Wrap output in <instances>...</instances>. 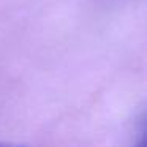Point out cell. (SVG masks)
I'll return each instance as SVG.
<instances>
[{"mask_svg": "<svg viewBox=\"0 0 147 147\" xmlns=\"http://www.w3.org/2000/svg\"><path fill=\"white\" fill-rule=\"evenodd\" d=\"M0 147H22L18 144H8V142H0Z\"/></svg>", "mask_w": 147, "mask_h": 147, "instance_id": "1", "label": "cell"}, {"mask_svg": "<svg viewBox=\"0 0 147 147\" xmlns=\"http://www.w3.org/2000/svg\"><path fill=\"white\" fill-rule=\"evenodd\" d=\"M138 147H146V142H144V139H142V141H141V142H139V144H138Z\"/></svg>", "mask_w": 147, "mask_h": 147, "instance_id": "2", "label": "cell"}]
</instances>
